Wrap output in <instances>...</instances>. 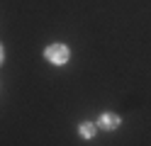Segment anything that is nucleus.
<instances>
[{"instance_id":"obj_4","label":"nucleus","mask_w":151,"mask_h":146,"mask_svg":"<svg viewBox=\"0 0 151 146\" xmlns=\"http://www.w3.org/2000/svg\"><path fill=\"white\" fill-rule=\"evenodd\" d=\"M0 63H3V46H0Z\"/></svg>"},{"instance_id":"obj_3","label":"nucleus","mask_w":151,"mask_h":146,"mask_svg":"<svg viewBox=\"0 0 151 146\" xmlns=\"http://www.w3.org/2000/svg\"><path fill=\"white\" fill-rule=\"evenodd\" d=\"M81 134L86 136V139H93V136H95V124L93 122H83L81 124Z\"/></svg>"},{"instance_id":"obj_1","label":"nucleus","mask_w":151,"mask_h":146,"mask_svg":"<svg viewBox=\"0 0 151 146\" xmlns=\"http://www.w3.org/2000/svg\"><path fill=\"white\" fill-rule=\"evenodd\" d=\"M46 58H49V61L51 63H66V61H68V46H66V44H51V46H46Z\"/></svg>"},{"instance_id":"obj_2","label":"nucleus","mask_w":151,"mask_h":146,"mask_svg":"<svg viewBox=\"0 0 151 146\" xmlns=\"http://www.w3.org/2000/svg\"><path fill=\"white\" fill-rule=\"evenodd\" d=\"M100 127H102L105 132H115L117 127H119V117L112 114V112H105V114L100 117Z\"/></svg>"}]
</instances>
